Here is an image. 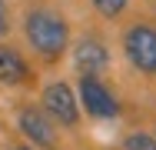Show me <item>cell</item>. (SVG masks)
<instances>
[{
    "instance_id": "obj_1",
    "label": "cell",
    "mask_w": 156,
    "mask_h": 150,
    "mask_svg": "<svg viewBox=\"0 0 156 150\" xmlns=\"http://www.w3.org/2000/svg\"><path fill=\"white\" fill-rule=\"evenodd\" d=\"M23 33H27V43L43 60H60L63 50L70 47V27H66V20L57 10H47V7H37V10L27 13Z\"/></svg>"
},
{
    "instance_id": "obj_2",
    "label": "cell",
    "mask_w": 156,
    "mask_h": 150,
    "mask_svg": "<svg viewBox=\"0 0 156 150\" xmlns=\"http://www.w3.org/2000/svg\"><path fill=\"white\" fill-rule=\"evenodd\" d=\"M123 54L133 70L143 77H156V27L153 24H133L123 33Z\"/></svg>"
},
{
    "instance_id": "obj_3",
    "label": "cell",
    "mask_w": 156,
    "mask_h": 150,
    "mask_svg": "<svg viewBox=\"0 0 156 150\" xmlns=\"http://www.w3.org/2000/svg\"><path fill=\"white\" fill-rule=\"evenodd\" d=\"M43 114L50 120H57L60 127H76L80 123V103H76V93L70 90V84L53 80L43 87Z\"/></svg>"
},
{
    "instance_id": "obj_4",
    "label": "cell",
    "mask_w": 156,
    "mask_h": 150,
    "mask_svg": "<svg viewBox=\"0 0 156 150\" xmlns=\"http://www.w3.org/2000/svg\"><path fill=\"white\" fill-rule=\"evenodd\" d=\"M80 103L93 120H113L120 114V103H116L113 90L100 77H87V73H80Z\"/></svg>"
},
{
    "instance_id": "obj_5",
    "label": "cell",
    "mask_w": 156,
    "mask_h": 150,
    "mask_svg": "<svg viewBox=\"0 0 156 150\" xmlns=\"http://www.w3.org/2000/svg\"><path fill=\"white\" fill-rule=\"evenodd\" d=\"M73 67L87 77H96L110 67V50L100 37H80L73 43Z\"/></svg>"
},
{
    "instance_id": "obj_6",
    "label": "cell",
    "mask_w": 156,
    "mask_h": 150,
    "mask_svg": "<svg viewBox=\"0 0 156 150\" xmlns=\"http://www.w3.org/2000/svg\"><path fill=\"white\" fill-rule=\"evenodd\" d=\"M17 123H20V130H23V137L37 144V147L43 150H53L57 147V130H53V120L47 117L40 107H23L20 114H17Z\"/></svg>"
},
{
    "instance_id": "obj_7",
    "label": "cell",
    "mask_w": 156,
    "mask_h": 150,
    "mask_svg": "<svg viewBox=\"0 0 156 150\" xmlns=\"http://www.w3.org/2000/svg\"><path fill=\"white\" fill-rule=\"evenodd\" d=\"M27 80H30V63L23 60V54L0 43V84L17 87V84H27Z\"/></svg>"
},
{
    "instance_id": "obj_8",
    "label": "cell",
    "mask_w": 156,
    "mask_h": 150,
    "mask_svg": "<svg viewBox=\"0 0 156 150\" xmlns=\"http://www.w3.org/2000/svg\"><path fill=\"white\" fill-rule=\"evenodd\" d=\"M123 150H156V137L143 133V130H136V133L123 137Z\"/></svg>"
},
{
    "instance_id": "obj_9",
    "label": "cell",
    "mask_w": 156,
    "mask_h": 150,
    "mask_svg": "<svg viewBox=\"0 0 156 150\" xmlns=\"http://www.w3.org/2000/svg\"><path fill=\"white\" fill-rule=\"evenodd\" d=\"M90 3L96 7V13H103V17H120L129 0H90Z\"/></svg>"
},
{
    "instance_id": "obj_10",
    "label": "cell",
    "mask_w": 156,
    "mask_h": 150,
    "mask_svg": "<svg viewBox=\"0 0 156 150\" xmlns=\"http://www.w3.org/2000/svg\"><path fill=\"white\" fill-rule=\"evenodd\" d=\"M10 30V10H7V0H0V37Z\"/></svg>"
},
{
    "instance_id": "obj_11",
    "label": "cell",
    "mask_w": 156,
    "mask_h": 150,
    "mask_svg": "<svg viewBox=\"0 0 156 150\" xmlns=\"http://www.w3.org/2000/svg\"><path fill=\"white\" fill-rule=\"evenodd\" d=\"M13 150H27V147H13Z\"/></svg>"
}]
</instances>
